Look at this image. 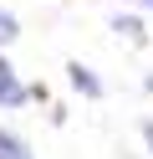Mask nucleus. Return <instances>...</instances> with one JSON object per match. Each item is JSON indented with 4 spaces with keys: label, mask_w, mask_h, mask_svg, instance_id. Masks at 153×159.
Returning a JSON list of instances; mask_svg holds the SVG:
<instances>
[{
    "label": "nucleus",
    "mask_w": 153,
    "mask_h": 159,
    "mask_svg": "<svg viewBox=\"0 0 153 159\" xmlns=\"http://www.w3.org/2000/svg\"><path fill=\"white\" fill-rule=\"evenodd\" d=\"M26 98H31V87L20 82V77H15V67L0 57V108H20Z\"/></svg>",
    "instance_id": "f257e3e1"
},
{
    "label": "nucleus",
    "mask_w": 153,
    "mask_h": 159,
    "mask_svg": "<svg viewBox=\"0 0 153 159\" xmlns=\"http://www.w3.org/2000/svg\"><path fill=\"white\" fill-rule=\"evenodd\" d=\"M66 82L77 87L82 98H102V77L92 72V67H82V62H66Z\"/></svg>",
    "instance_id": "f03ea898"
},
{
    "label": "nucleus",
    "mask_w": 153,
    "mask_h": 159,
    "mask_svg": "<svg viewBox=\"0 0 153 159\" xmlns=\"http://www.w3.org/2000/svg\"><path fill=\"white\" fill-rule=\"evenodd\" d=\"M0 159H36V149H31L15 128H0Z\"/></svg>",
    "instance_id": "7ed1b4c3"
},
{
    "label": "nucleus",
    "mask_w": 153,
    "mask_h": 159,
    "mask_svg": "<svg viewBox=\"0 0 153 159\" xmlns=\"http://www.w3.org/2000/svg\"><path fill=\"white\" fill-rule=\"evenodd\" d=\"M107 26H112V31H117V36H128V41H143V36H148V31H143V21H138V16H133V11H128V16L117 11V16H112Z\"/></svg>",
    "instance_id": "20e7f679"
},
{
    "label": "nucleus",
    "mask_w": 153,
    "mask_h": 159,
    "mask_svg": "<svg viewBox=\"0 0 153 159\" xmlns=\"http://www.w3.org/2000/svg\"><path fill=\"white\" fill-rule=\"evenodd\" d=\"M15 36H20V21H15V16L5 11V5H0V46H10Z\"/></svg>",
    "instance_id": "39448f33"
},
{
    "label": "nucleus",
    "mask_w": 153,
    "mask_h": 159,
    "mask_svg": "<svg viewBox=\"0 0 153 159\" xmlns=\"http://www.w3.org/2000/svg\"><path fill=\"white\" fill-rule=\"evenodd\" d=\"M143 144H148V154H153V118H143Z\"/></svg>",
    "instance_id": "423d86ee"
},
{
    "label": "nucleus",
    "mask_w": 153,
    "mask_h": 159,
    "mask_svg": "<svg viewBox=\"0 0 153 159\" xmlns=\"http://www.w3.org/2000/svg\"><path fill=\"white\" fill-rule=\"evenodd\" d=\"M133 5H138V11H153V0H133Z\"/></svg>",
    "instance_id": "0eeeda50"
},
{
    "label": "nucleus",
    "mask_w": 153,
    "mask_h": 159,
    "mask_svg": "<svg viewBox=\"0 0 153 159\" xmlns=\"http://www.w3.org/2000/svg\"><path fill=\"white\" fill-rule=\"evenodd\" d=\"M143 93H153V72H148V77H143Z\"/></svg>",
    "instance_id": "6e6552de"
}]
</instances>
